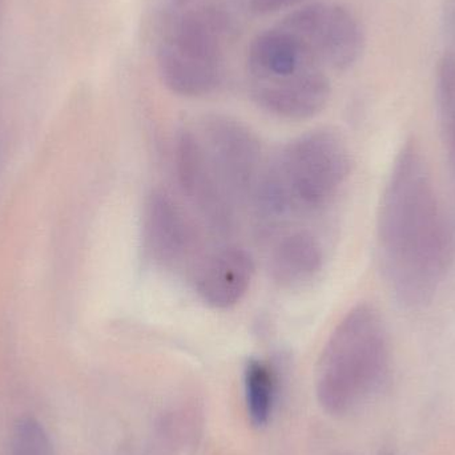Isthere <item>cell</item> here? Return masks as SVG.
<instances>
[{
  "mask_svg": "<svg viewBox=\"0 0 455 455\" xmlns=\"http://www.w3.org/2000/svg\"><path fill=\"white\" fill-rule=\"evenodd\" d=\"M350 171L349 147L336 131L318 128L293 139L270 163L257 218L326 207L347 183Z\"/></svg>",
  "mask_w": 455,
  "mask_h": 455,
  "instance_id": "3957f363",
  "label": "cell"
},
{
  "mask_svg": "<svg viewBox=\"0 0 455 455\" xmlns=\"http://www.w3.org/2000/svg\"><path fill=\"white\" fill-rule=\"evenodd\" d=\"M237 208L259 211L272 160L253 131L227 115H208L196 130Z\"/></svg>",
  "mask_w": 455,
  "mask_h": 455,
  "instance_id": "5b68a950",
  "label": "cell"
},
{
  "mask_svg": "<svg viewBox=\"0 0 455 455\" xmlns=\"http://www.w3.org/2000/svg\"><path fill=\"white\" fill-rule=\"evenodd\" d=\"M10 455H55L43 425L31 417L21 419L13 429Z\"/></svg>",
  "mask_w": 455,
  "mask_h": 455,
  "instance_id": "9a60e30c",
  "label": "cell"
},
{
  "mask_svg": "<svg viewBox=\"0 0 455 455\" xmlns=\"http://www.w3.org/2000/svg\"><path fill=\"white\" fill-rule=\"evenodd\" d=\"M323 264V245L307 230L285 233L270 251V275L283 288H296L309 283L320 273Z\"/></svg>",
  "mask_w": 455,
  "mask_h": 455,
  "instance_id": "7c38bea8",
  "label": "cell"
},
{
  "mask_svg": "<svg viewBox=\"0 0 455 455\" xmlns=\"http://www.w3.org/2000/svg\"><path fill=\"white\" fill-rule=\"evenodd\" d=\"M310 67L320 66L305 52L299 40L278 24L256 35L246 53L248 80L278 79Z\"/></svg>",
  "mask_w": 455,
  "mask_h": 455,
  "instance_id": "8fae6325",
  "label": "cell"
},
{
  "mask_svg": "<svg viewBox=\"0 0 455 455\" xmlns=\"http://www.w3.org/2000/svg\"><path fill=\"white\" fill-rule=\"evenodd\" d=\"M254 103L273 116L305 120L320 114L331 96L328 71L310 67L297 74L270 80H248Z\"/></svg>",
  "mask_w": 455,
  "mask_h": 455,
  "instance_id": "9c48e42d",
  "label": "cell"
},
{
  "mask_svg": "<svg viewBox=\"0 0 455 455\" xmlns=\"http://www.w3.org/2000/svg\"><path fill=\"white\" fill-rule=\"evenodd\" d=\"M253 275L254 261L249 251L226 246L200 261L195 286L205 304L215 309H229L248 293Z\"/></svg>",
  "mask_w": 455,
  "mask_h": 455,
  "instance_id": "30bf717a",
  "label": "cell"
},
{
  "mask_svg": "<svg viewBox=\"0 0 455 455\" xmlns=\"http://www.w3.org/2000/svg\"><path fill=\"white\" fill-rule=\"evenodd\" d=\"M377 241L385 278L398 304L414 310L432 304L453 267L455 240L416 141L403 146L387 176Z\"/></svg>",
  "mask_w": 455,
  "mask_h": 455,
  "instance_id": "6da1fadb",
  "label": "cell"
},
{
  "mask_svg": "<svg viewBox=\"0 0 455 455\" xmlns=\"http://www.w3.org/2000/svg\"><path fill=\"white\" fill-rule=\"evenodd\" d=\"M157 45V72L163 84L183 98L215 92L226 75L224 44L232 26L218 4H200L164 20Z\"/></svg>",
  "mask_w": 455,
  "mask_h": 455,
  "instance_id": "277c9868",
  "label": "cell"
},
{
  "mask_svg": "<svg viewBox=\"0 0 455 455\" xmlns=\"http://www.w3.org/2000/svg\"><path fill=\"white\" fill-rule=\"evenodd\" d=\"M196 0H162V10L164 12V20L184 12L194 7Z\"/></svg>",
  "mask_w": 455,
  "mask_h": 455,
  "instance_id": "e0dca14e",
  "label": "cell"
},
{
  "mask_svg": "<svg viewBox=\"0 0 455 455\" xmlns=\"http://www.w3.org/2000/svg\"><path fill=\"white\" fill-rule=\"evenodd\" d=\"M143 246L149 259L165 269L191 264L200 245L199 232L183 205L164 189L147 197L143 211Z\"/></svg>",
  "mask_w": 455,
  "mask_h": 455,
  "instance_id": "ba28073f",
  "label": "cell"
},
{
  "mask_svg": "<svg viewBox=\"0 0 455 455\" xmlns=\"http://www.w3.org/2000/svg\"><path fill=\"white\" fill-rule=\"evenodd\" d=\"M307 3L309 0H248V7L254 15L267 16L289 8H299Z\"/></svg>",
  "mask_w": 455,
  "mask_h": 455,
  "instance_id": "2e32d148",
  "label": "cell"
},
{
  "mask_svg": "<svg viewBox=\"0 0 455 455\" xmlns=\"http://www.w3.org/2000/svg\"><path fill=\"white\" fill-rule=\"evenodd\" d=\"M243 385L249 417L256 427H264L269 421L275 398L273 371L262 361H249L243 374Z\"/></svg>",
  "mask_w": 455,
  "mask_h": 455,
  "instance_id": "4fadbf2b",
  "label": "cell"
},
{
  "mask_svg": "<svg viewBox=\"0 0 455 455\" xmlns=\"http://www.w3.org/2000/svg\"><path fill=\"white\" fill-rule=\"evenodd\" d=\"M437 101L443 140L455 175V51L445 53L438 64Z\"/></svg>",
  "mask_w": 455,
  "mask_h": 455,
  "instance_id": "5bb4252c",
  "label": "cell"
},
{
  "mask_svg": "<svg viewBox=\"0 0 455 455\" xmlns=\"http://www.w3.org/2000/svg\"><path fill=\"white\" fill-rule=\"evenodd\" d=\"M379 455H397L395 453V451H392V449H385V451H382Z\"/></svg>",
  "mask_w": 455,
  "mask_h": 455,
  "instance_id": "ac0fdd59",
  "label": "cell"
},
{
  "mask_svg": "<svg viewBox=\"0 0 455 455\" xmlns=\"http://www.w3.org/2000/svg\"><path fill=\"white\" fill-rule=\"evenodd\" d=\"M392 366L389 333L369 304L350 309L334 328L317 368V398L326 413L347 416L379 392Z\"/></svg>",
  "mask_w": 455,
  "mask_h": 455,
  "instance_id": "7a4b0ae2",
  "label": "cell"
},
{
  "mask_svg": "<svg viewBox=\"0 0 455 455\" xmlns=\"http://www.w3.org/2000/svg\"><path fill=\"white\" fill-rule=\"evenodd\" d=\"M277 24L291 32L309 58L325 71H347L365 51L363 24L339 3H307Z\"/></svg>",
  "mask_w": 455,
  "mask_h": 455,
  "instance_id": "8992f818",
  "label": "cell"
},
{
  "mask_svg": "<svg viewBox=\"0 0 455 455\" xmlns=\"http://www.w3.org/2000/svg\"><path fill=\"white\" fill-rule=\"evenodd\" d=\"M179 187L197 218L219 235H229L237 224V205L219 176L195 130L181 131L175 144Z\"/></svg>",
  "mask_w": 455,
  "mask_h": 455,
  "instance_id": "52a82bcc",
  "label": "cell"
}]
</instances>
